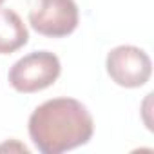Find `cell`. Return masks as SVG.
I'll list each match as a JSON object with an SVG mask.
<instances>
[{
    "label": "cell",
    "mask_w": 154,
    "mask_h": 154,
    "mask_svg": "<svg viewBox=\"0 0 154 154\" xmlns=\"http://www.w3.org/2000/svg\"><path fill=\"white\" fill-rule=\"evenodd\" d=\"M29 138L42 154H62L89 143L94 120L87 107L74 98H53L29 116Z\"/></svg>",
    "instance_id": "1"
},
{
    "label": "cell",
    "mask_w": 154,
    "mask_h": 154,
    "mask_svg": "<svg viewBox=\"0 0 154 154\" xmlns=\"http://www.w3.org/2000/svg\"><path fill=\"white\" fill-rule=\"evenodd\" d=\"M62 72L58 56L51 51H33L17 60L8 74L9 85L22 94H31L51 87Z\"/></svg>",
    "instance_id": "2"
},
{
    "label": "cell",
    "mask_w": 154,
    "mask_h": 154,
    "mask_svg": "<svg viewBox=\"0 0 154 154\" xmlns=\"http://www.w3.org/2000/svg\"><path fill=\"white\" fill-rule=\"evenodd\" d=\"M105 69L116 85L136 89L149 82L152 74V60L136 45H118L107 53Z\"/></svg>",
    "instance_id": "3"
},
{
    "label": "cell",
    "mask_w": 154,
    "mask_h": 154,
    "mask_svg": "<svg viewBox=\"0 0 154 154\" xmlns=\"http://www.w3.org/2000/svg\"><path fill=\"white\" fill-rule=\"evenodd\" d=\"M80 22L74 0H38L29 11V26L44 36L63 38L71 35Z\"/></svg>",
    "instance_id": "4"
},
{
    "label": "cell",
    "mask_w": 154,
    "mask_h": 154,
    "mask_svg": "<svg viewBox=\"0 0 154 154\" xmlns=\"http://www.w3.org/2000/svg\"><path fill=\"white\" fill-rule=\"evenodd\" d=\"M29 31L20 15L9 8H0V54H11L24 47Z\"/></svg>",
    "instance_id": "5"
},
{
    "label": "cell",
    "mask_w": 154,
    "mask_h": 154,
    "mask_svg": "<svg viewBox=\"0 0 154 154\" xmlns=\"http://www.w3.org/2000/svg\"><path fill=\"white\" fill-rule=\"evenodd\" d=\"M2 2H4V0H0V4H2Z\"/></svg>",
    "instance_id": "6"
}]
</instances>
